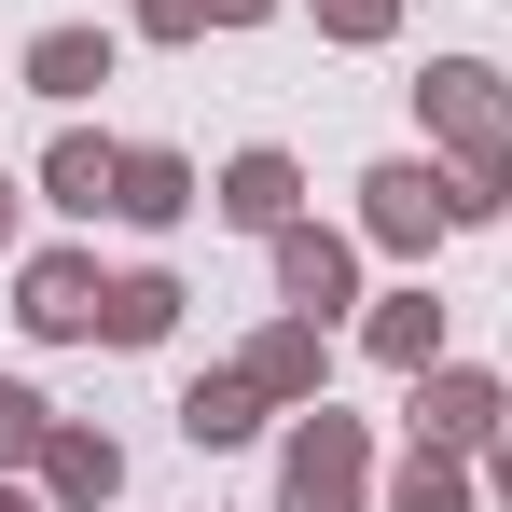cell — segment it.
I'll return each instance as SVG.
<instances>
[{"label": "cell", "instance_id": "cell-8", "mask_svg": "<svg viewBox=\"0 0 512 512\" xmlns=\"http://www.w3.org/2000/svg\"><path fill=\"white\" fill-rule=\"evenodd\" d=\"M222 208H236V222H291V167H277V153H250V167L222 180Z\"/></svg>", "mask_w": 512, "mask_h": 512}, {"label": "cell", "instance_id": "cell-5", "mask_svg": "<svg viewBox=\"0 0 512 512\" xmlns=\"http://www.w3.org/2000/svg\"><path fill=\"white\" fill-rule=\"evenodd\" d=\"M277 277H291L305 305H346V250L333 236H277Z\"/></svg>", "mask_w": 512, "mask_h": 512}, {"label": "cell", "instance_id": "cell-1", "mask_svg": "<svg viewBox=\"0 0 512 512\" xmlns=\"http://www.w3.org/2000/svg\"><path fill=\"white\" fill-rule=\"evenodd\" d=\"M291 512H360V443H346L333 416L291 443Z\"/></svg>", "mask_w": 512, "mask_h": 512}, {"label": "cell", "instance_id": "cell-10", "mask_svg": "<svg viewBox=\"0 0 512 512\" xmlns=\"http://www.w3.org/2000/svg\"><path fill=\"white\" fill-rule=\"evenodd\" d=\"M416 416H429V429H485V416H499V402H485V388H471V374H443V388H429Z\"/></svg>", "mask_w": 512, "mask_h": 512}, {"label": "cell", "instance_id": "cell-14", "mask_svg": "<svg viewBox=\"0 0 512 512\" xmlns=\"http://www.w3.org/2000/svg\"><path fill=\"white\" fill-rule=\"evenodd\" d=\"M56 485L70 499H111V443H56Z\"/></svg>", "mask_w": 512, "mask_h": 512}, {"label": "cell", "instance_id": "cell-16", "mask_svg": "<svg viewBox=\"0 0 512 512\" xmlns=\"http://www.w3.org/2000/svg\"><path fill=\"white\" fill-rule=\"evenodd\" d=\"M402 512H457V471H429V457H416V485H402Z\"/></svg>", "mask_w": 512, "mask_h": 512}, {"label": "cell", "instance_id": "cell-3", "mask_svg": "<svg viewBox=\"0 0 512 512\" xmlns=\"http://www.w3.org/2000/svg\"><path fill=\"white\" fill-rule=\"evenodd\" d=\"M97 305H111V291H97L84 263H42V277H28V319H42V333H97Z\"/></svg>", "mask_w": 512, "mask_h": 512}, {"label": "cell", "instance_id": "cell-4", "mask_svg": "<svg viewBox=\"0 0 512 512\" xmlns=\"http://www.w3.org/2000/svg\"><path fill=\"white\" fill-rule=\"evenodd\" d=\"M111 208H125V222H167V208H180V167H167V153H125V167H111Z\"/></svg>", "mask_w": 512, "mask_h": 512}, {"label": "cell", "instance_id": "cell-15", "mask_svg": "<svg viewBox=\"0 0 512 512\" xmlns=\"http://www.w3.org/2000/svg\"><path fill=\"white\" fill-rule=\"evenodd\" d=\"M28 443H42V402H28V388H0V457H28Z\"/></svg>", "mask_w": 512, "mask_h": 512}, {"label": "cell", "instance_id": "cell-20", "mask_svg": "<svg viewBox=\"0 0 512 512\" xmlns=\"http://www.w3.org/2000/svg\"><path fill=\"white\" fill-rule=\"evenodd\" d=\"M499 485H512V457H499Z\"/></svg>", "mask_w": 512, "mask_h": 512}, {"label": "cell", "instance_id": "cell-7", "mask_svg": "<svg viewBox=\"0 0 512 512\" xmlns=\"http://www.w3.org/2000/svg\"><path fill=\"white\" fill-rule=\"evenodd\" d=\"M250 374H222V388H194V402H180V429H194V443H236V429H250Z\"/></svg>", "mask_w": 512, "mask_h": 512}, {"label": "cell", "instance_id": "cell-9", "mask_svg": "<svg viewBox=\"0 0 512 512\" xmlns=\"http://www.w3.org/2000/svg\"><path fill=\"white\" fill-rule=\"evenodd\" d=\"M28 70H42V97H84L97 70H111V56H97L84 28H56V42H42V56H28Z\"/></svg>", "mask_w": 512, "mask_h": 512}, {"label": "cell", "instance_id": "cell-11", "mask_svg": "<svg viewBox=\"0 0 512 512\" xmlns=\"http://www.w3.org/2000/svg\"><path fill=\"white\" fill-rule=\"evenodd\" d=\"M56 194H70V208H111V153H84V139H70V153H56Z\"/></svg>", "mask_w": 512, "mask_h": 512}, {"label": "cell", "instance_id": "cell-18", "mask_svg": "<svg viewBox=\"0 0 512 512\" xmlns=\"http://www.w3.org/2000/svg\"><path fill=\"white\" fill-rule=\"evenodd\" d=\"M208 14H263V0H208Z\"/></svg>", "mask_w": 512, "mask_h": 512}, {"label": "cell", "instance_id": "cell-6", "mask_svg": "<svg viewBox=\"0 0 512 512\" xmlns=\"http://www.w3.org/2000/svg\"><path fill=\"white\" fill-rule=\"evenodd\" d=\"M97 319H111V333H125V346H153V333H167V319H180V291H167V277H125V291H111Z\"/></svg>", "mask_w": 512, "mask_h": 512}, {"label": "cell", "instance_id": "cell-13", "mask_svg": "<svg viewBox=\"0 0 512 512\" xmlns=\"http://www.w3.org/2000/svg\"><path fill=\"white\" fill-rule=\"evenodd\" d=\"M305 374H319V346H305V333H277V346L250 360V388H305Z\"/></svg>", "mask_w": 512, "mask_h": 512}, {"label": "cell", "instance_id": "cell-19", "mask_svg": "<svg viewBox=\"0 0 512 512\" xmlns=\"http://www.w3.org/2000/svg\"><path fill=\"white\" fill-rule=\"evenodd\" d=\"M0 512H28V499H0Z\"/></svg>", "mask_w": 512, "mask_h": 512}, {"label": "cell", "instance_id": "cell-17", "mask_svg": "<svg viewBox=\"0 0 512 512\" xmlns=\"http://www.w3.org/2000/svg\"><path fill=\"white\" fill-rule=\"evenodd\" d=\"M319 14H333L346 42H374V28H388V0H319Z\"/></svg>", "mask_w": 512, "mask_h": 512}, {"label": "cell", "instance_id": "cell-12", "mask_svg": "<svg viewBox=\"0 0 512 512\" xmlns=\"http://www.w3.org/2000/svg\"><path fill=\"white\" fill-rule=\"evenodd\" d=\"M429 333H443V305H388V319H374V346H388V360H429Z\"/></svg>", "mask_w": 512, "mask_h": 512}, {"label": "cell", "instance_id": "cell-2", "mask_svg": "<svg viewBox=\"0 0 512 512\" xmlns=\"http://www.w3.org/2000/svg\"><path fill=\"white\" fill-rule=\"evenodd\" d=\"M443 208H457V194H443L429 167H388V180H374V236H402V250H416V236L443 222Z\"/></svg>", "mask_w": 512, "mask_h": 512}]
</instances>
